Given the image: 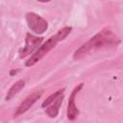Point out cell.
<instances>
[{"label":"cell","mask_w":123,"mask_h":123,"mask_svg":"<svg viewBox=\"0 0 123 123\" xmlns=\"http://www.w3.org/2000/svg\"><path fill=\"white\" fill-rule=\"evenodd\" d=\"M120 43V38L109 28H105L81 45L73 54L74 60H81L89 53L103 48H110Z\"/></svg>","instance_id":"6da1fadb"},{"label":"cell","mask_w":123,"mask_h":123,"mask_svg":"<svg viewBox=\"0 0 123 123\" xmlns=\"http://www.w3.org/2000/svg\"><path fill=\"white\" fill-rule=\"evenodd\" d=\"M72 31V27L70 26H66V27H63L62 28L61 30H59L54 36L50 37L25 62V65L26 66H32L34 64H36L38 61H40L48 52H50L53 48L56 47V45L63 40Z\"/></svg>","instance_id":"7a4b0ae2"},{"label":"cell","mask_w":123,"mask_h":123,"mask_svg":"<svg viewBox=\"0 0 123 123\" xmlns=\"http://www.w3.org/2000/svg\"><path fill=\"white\" fill-rule=\"evenodd\" d=\"M26 21H27L29 29L37 35L43 34L48 28L47 21L40 15L37 14L36 12H27Z\"/></svg>","instance_id":"3957f363"},{"label":"cell","mask_w":123,"mask_h":123,"mask_svg":"<svg viewBox=\"0 0 123 123\" xmlns=\"http://www.w3.org/2000/svg\"><path fill=\"white\" fill-rule=\"evenodd\" d=\"M42 40H43V37H36V36H34V35L30 34V33H27L26 34V38H25V46L22 49H20L19 57L21 59H23V58L33 54L34 51L40 45Z\"/></svg>","instance_id":"277c9868"},{"label":"cell","mask_w":123,"mask_h":123,"mask_svg":"<svg viewBox=\"0 0 123 123\" xmlns=\"http://www.w3.org/2000/svg\"><path fill=\"white\" fill-rule=\"evenodd\" d=\"M42 90H38V91H35L33 93H31L30 95H28L24 100L23 102L17 107L16 111H14L13 113V117H17L21 114H23L24 112H26L42 95Z\"/></svg>","instance_id":"5b68a950"},{"label":"cell","mask_w":123,"mask_h":123,"mask_svg":"<svg viewBox=\"0 0 123 123\" xmlns=\"http://www.w3.org/2000/svg\"><path fill=\"white\" fill-rule=\"evenodd\" d=\"M84 84L81 83L79 84L77 86H75V88L72 90L70 96H69V99H68V104H67V118L69 120H74L77 118V116L79 115L80 113V111L78 110L77 106L75 105V98H76V95L77 93L81 90V88L83 87Z\"/></svg>","instance_id":"8992f818"},{"label":"cell","mask_w":123,"mask_h":123,"mask_svg":"<svg viewBox=\"0 0 123 123\" xmlns=\"http://www.w3.org/2000/svg\"><path fill=\"white\" fill-rule=\"evenodd\" d=\"M62 100H63V94L61 95L59 98H57L50 106H48L46 108V113L49 117L51 118H55L58 113H59V111H60V108L62 106Z\"/></svg>","instance_id":"52a82bcc"},{"label":"cell","mask_w":123,"mask_h":123,"mask_svg":"<svg viewBox=\"0 0 123 123\" xmlns=\"http://www.w3.org/2000/svg\"><path fill=\"white\" fill-rule=\"evenodd\" d=\"M24 86H25V82H24L23 80H18L17 82H15V83L10 87V89L8 90L5 100H6V101H10L13 96H15V95L24 87Z\"/></svg>","instance_id":"ba28073f"},{"label":"cell","mask_w":123,"mask_h":123,"mask_svg":"<svg viewBox=\"0 0 123 123\" xmlns=\"http://www.w3.org/2000/svg\"><path fill=\"white\" fill-rule=\"evenodd\" d=\"M64 90H65V88H62V89H59V90H57L56 92H54V93H52L42 104H41V107L42 108H47L48 106H50L57 98H59L61 95H62L63 94V92H64Z\"/></svg>","instance_id":"9c48e42d"},{"label":"cell","mask_w":123,"mask_h":123,"mask_svg":"<svg viewBox=\"0 0 123 123\" xmlns=\"http://www.w3.org/2000/svg\"><path fill=\"white\" fill-rule=\"evenodd\" d=\"M18 71H19V69H17V70H12V71L10 72V75H11V76H12L13 74H16Z\"/></svg>","instance_id":"30bf717a"}]
</instances>
